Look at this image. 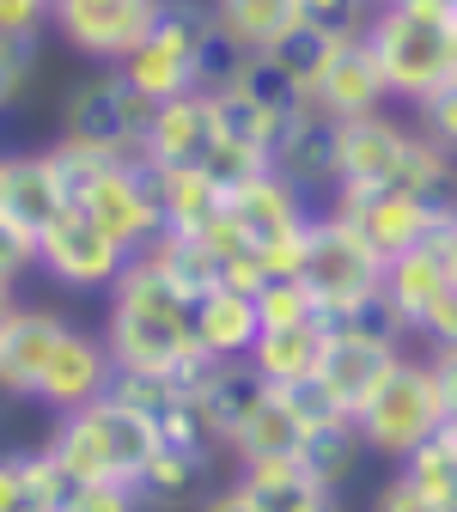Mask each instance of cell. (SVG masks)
Listing matches in <instances>:
<instances>
[{
	"label": "cell",
	"mask_w": 457,
	"mask_h": 512,
	"mask_svg": "<svg viewBox=\"0 0 457 512\" xmlns=\"http://www.w3.org/2000/svg\"><path fill=\"white\" fill-rule=\"evenodd\" d=\"M74 208H86L110 238H122L128 250H147L159 232H165V208H159V177L147 159H116L104 165L80 196Z\"/></svg>",
	"instance_id": "13"
},
{
	"label": "cell",
	"mask_w": 457,
	"mask_h": 512,
	"mask_svg": "<svg viewBox=\"0 0 457 512\" xmlns=\"http://www.w3.org/2000/svg\"><path fill=\"white\" fill-rule=\"evenodd\" d=\"M269 55L281 61V68H287L299 86H311V80H317V68H323V55H330V37H317L311 25H299V31H293V37H281Z\"/></svg>",
	"instance_id": "33"
},
{
	"label": "cell",
	"mask_w": 457,
	"mask_h": 512,
	"mask_svg": "<svg viewBox=\"0 0 457 512\" xmlns=\"http://www.w3.org/2000/svg\"><path fill=\"white\" fill-rule=\"evenodd\" d=\"M55 0H0V37H49Z\"/></svg>",
	"instance_id": "37"
},
{
	"label": "cell",
	"mask_w": 457,
	"mask_h": 512,
	"mask_svg": "<svg viewBox=\"0 0 457 512\" xmlns=\"http://www.w3.org/2000/svg\"><path fill=\"white\" fill-rule=\"evenodd\" d=\"M0 165H7V153H0Z\"/></svg>",
	"instance_id": "45"
},
{
	"label": "cell",
	"mask_w": 457,
	"mask_h": 512,
	"mask_svg": "<svg viewBox=\"0 0 457 512\" xmlns=\"http://www.w3.org/2000/svg\"><path fill=\"white\" fill-rule=\"evenodd\" d=\"M104 342L116 354V372H171L183 354H195V299L135 250L122 275L104 293Z\"/></svg>",
	"instance_id": "1"
},
{
	"label": "cell",
	"mask_w": 457,
	"mask_h": 512,
	"mask_svg": "<svg viewBox=\"0 0 457 512\" xmlns=\"http://www.w3.org/2000/svg\"><path fill=\"white\" fill-rule=\"evenodd\" d=\"M68 208H74V196H68V183H61L49 147H37V153H7V165H0V214L19 220V226L37 238L43 226H55Z\"/></svg>",
	"instance_id": "16"
},
{
	"label": "cell",
	"mask_w": 457,
	"mask_h": 512,
	"mask_svg": "<svg viewBox=\"0 0 457 512\" xmlns=\"http://www.w3.org/2000/svg\"><path fill=\"white\" fill-rule=\"evenodd\" d=\"M433 372H439V397H445V421L457 427V342L451 348H427Z\"/></svg>",
	"instance_id": "39"
},
{
	"label": "cell",
	"mask_w": 457,
	"mask_h": 512,
	"mask_svg": "<svg viewBox=\"0 0 457 512\" xmlns=\"http://www.w3.org/2000/svg\"><path fill=\"white\" fill-rule=\"evenodd\" d=\"M61 512H147V506H141V494L128 482H80V494Z\"/></svg>",
	"instance_id": "35"
},
{
	"label": "cell",
	"mask_w": 457,
	"mask_h": 512,
	"mask_svg": "<svg viewBox=\"0 0 457 512\" xmlns=\"http://www.w3.org/2000/svg\"><path fill=\"white\" fill-rule=\"evenodd\" d=\"M372 49L390 80V104H421L457 74V0H384Z\"/></svg>",
	"instance_id": "2"
},
{
	"label": "cell",
	"mask_w": 457,
	"mask_h": 512,
	"mask_svg": "<svg viewBox=\"0 0 457 512\" xmlns=\"http://www.w3.org/2000/svg\"><path fill=\"white\" fill-rule=\"evenodd\" d=\"M208 415H214V433H220V445L232 452V439H238V427L256 415V403L269 397V378L256 372L250 360H226L220 372H214V384H208Z\"/></svg>",
	"instance_id": "26"
},
{
	"label": "cell",
	"mask_w": 457,
	"mask_h": 512,
	"mask_svg": "<svg viewBox=\"0 0 457 512\" xmlns=\"http://www.w3.org/2000/svg\"><path fill=\"white\" fill-rule=\"evenodd\" d=\"M19 305H25V299H19V287H13V281H0V330L13 324V311H19Z\"/></svg>",
	"instance_id": "42"
},
{
	"label": "cell",
	"mask_w": 457,
	"mask_h": 512,
	"mask_svg": "<svg viewBox=\"0 0 457 512\" xmlns=\"http://www.w3.org/2000/svg\"><path fill=\"white\" fill-rule=\"evenodd\" d=\"M360 421V445L372 458H390V464H403L421 439H433L445 421V397H439V372L427 354H397V366L384 372V384L372 391V403L354 415Z\"/></svg>",
	"instance_id": "4"
},
{
	"label": "cell",
	"mask_w": 457,
	"mask_h": 512,
	"mask_svg": "<svg viewBox=\"0 0 457 512\" xmlns=\"http://www.w3.org/2000/svg\"><path fill=\"white\" fill-rule=\"evenodd\" d=\"M397 470H403L427 500H439L445 512H457V427H439L433 439H421Z\"/></svg>",
	"instance_id": "29"
},
{
	"label": "cell",
	"mask_w": 457,
	"mask_h": 512,
	"mask_svg": "<svg viewBox=\"0 0 457 512\" xmlns=\"http://www.w3.org/2000/svg\"><path fill=\"white\" fill-rule=\"evenodd\" d=\"M13 98H19V92H13L7 80H0V110H13Z\"/></svg>",
	"instance_id": "43"
},
{
	"label": "cell",
	"mask_w": 457,
	"mask_h": 512,
	"mask_svg": "<svg viewBox=\"0 0 457 512\" xmlns=\"http://www.w3.org/2000/svg\"><path fill=\"white\" fill-rule=\"evenodd\" d=\"M214 141H220V128H214L208 92H183V98H165L159 104L141 159L159 165V171H202L208 153H214Z\"/></svg>",
	"instance_id": "17"
},
{
	"label": "cell",
	"mask_w": 457,
	"mask_h": 512,
	"mask_svg": "<svg viewBox=\"0 0 457 512\" xmlns=\"http://www.w3.org/2000/svg\"><path fill=\"white\" fill-rule=\"evenodd\" d=\"M153 452H159L153 421L116 391H104L74 415H55V433H49V458L80 482H135Z\"/></svg>",
	"instance_id": "3"
},
{
	"label": "cell",
	"mask_w": 457,
	"mask_h": 512,
	"mask_svg": "<svg viewBox=\"0 0 457 512\" xmlns=\"http://www.w3.org/2000/svg\"><path fill=\"white\" fill-rule=\"evenodd\" d=\"M208 104H214V128L226 141H238V147H250V153H275V135H281V116L269 110V104H256L244 86H220V92H208Z\"/></svg>",
	"instance_id": "27"
},
{
	"label": "cell",
	"mask_w": 457,
	"mask_h": 512,
	"mask_svg": "<svg viewBox=\"0 0 457 512\" xmlns=\"http://www.w3.org/2000/svg\"><path fill=\"white\" fill-rule=\"evenodd\" d=\"M311 196L293 189L281 171H256L250 183L226 189V220L244 232V244L263 256L269 275H293V256L311 232Z\"/></svg>",
	"instance_id": "7"
},
{
	"label": "cell",
	"mask_w": 457,
	"mask_h": 512,
	"mask_svg": "<svg viewBox=\"0 0 457 512\" xmlns=\"http://www.w3.org/2000/svg\"><path fill=\"white\" fill-rule=\"evenodd\" d=\"M25 512H61V506H25Z\"/></svg>",
	"instance_id": "44"
},
{
	"label": "cell",
	"mask_w": 457,
	"mask_h": 512,
	"mask_svg": "<svg viewBox=\"0 0 457 512\" xmlns=\"http://www.w3.org/2000/svg\"><path fill=\"white\" fill-rule=\"evenodd\" d=\"M293 275L311 287L317 311L330 317V324L384 287V263L366 250V238H360L336 208H317V214H311V232H305V244H299V256H293Z\"/></svg>",
	"instance_id": "5"
},
{
	"label": "cell",
	"mask_w": 457,
	"mask_h": 512,
	"mask_svg": "<svg viewBox=\"0 0 457 512\" xmlns=\"http://www.w3.org/2000/svg\"><path fill=\"white\" fill-rule=\"evenodd\" d=\"M305 439H311V427L293 415V403L269 384V397L256 403V415L238 427V439H232L226 458H238V464H287V458L305 452Z\"/></svg>",
	"instance_id": "23"
},
{
	"label": "cell",
	"mask_w": 457,
	"mask_h": 512,
	"mask_svg": "<svg viewBox=\"0 0 457 512\" xmlns=\"http://www.w3.org/2000/svg\"><path fill=\"white\" fill-rule=\"evenodd\" d=\"M269 171H281L293 189H305V196H330L336 189V122L323 116L317 104L305 116H293L281 135H275V153H269Z\"/></svg>",
	"instance_id": "18"
},
{
	"label": "cell",
	"mask_w": 457,
	"mask_h": 512,
	"mask_svg": "<svg viewBox=\"0 0 457 512\" xmlns=\"http://www.w3.org/2000/svg\"><path fill=\"white\" fill-rule=\"evenodd\" d=\"M153 116H159V98L128 86L116 68H98L61 98V135H80V141L110 147L122 159H141L147 135H153Z\"/></svg>",
	"instance_id": "6"
},
{
	"label": "cell",
	"mask_w": 457,
	"mask_h": 512,
	"mask_svg": "<svg viewBox=\"0 0 457 512\" xmlns=\"http://www.w3.org/2000/svg\"><path fill=\"white\" fill-rule=\"evenodd\" d=\"M323 342H330V317H305V324H263V336H256V348H250V366L263 372L269 384H299V378H317Z\"/></svg>",
	"instance_id": "22"
},
{
	"label": "cell",
	"mask_w": 457,
	"mask_h": 512,
	"mask_svg": "<svg viewBox=\"0 0 457 512\" xmlns=\"http://www.w3.org/2000/svg\"><path fill=\"white\" fill-rule=\"evenodd\" d=\"M256 305H263V324H305V317H323L299 275H269L256 287Z\"/></svg>",
	"instance_id": "31"
},
{
	"label": "cell",
	"mask_w": 457,
	"mask_h": 512,
	"mask_svg": "<svg viewBox=\"0 0 457 512\" xmlns=\"http://www.w3.org/2000/svg\"><path fill=\"white\" fill-rule=\"evenodd\" d=\"M384 293L403 311L409 342H421V348H451L457 342V287L445 275V256H439L433 238L403 250V256H390L384 263Z\"/></svg>",
	"instance_id": "9"
},
{
	"label": "cell",
	"mask_w": 457,
	"mask_h": 512,
	"mask_svg": "<svg viewBox=\"0 0 457 512\" xmlns=\"http://www.w3.org/2000/svg\"><path fill=\"white\" fill-rule=\"evenodd\" d=\"M165 13V0H55L49 13V37H61L74 55L116 68Z\"/></svg>",
	"instance_id": "11"
},
{
	"label": "cell",
	"mask_w": 457,
	"mask_h": 512,
	"mask_svg": "<svg viewBox=\"0 0 457 512\" xmlns=\"http://www.w3.org/2000/svg\"><path fill=\"white\" fill-rule=\"evenodd\" d=\"M128 256L135 250L122 238H110L86 208H68L55 226L37 232V275H49L68 293H110V281L122 275Z\"/></svg>",
	"instance_id": "10"
},
{
	"label": "cell",
	"mask_w": 457,
	"mask_h": 512,
	"mask_svg": "<svg viewBox=\"0 0 457 512\" xmlns=\"http://www.w3.org/2000/svg\"><path fill=\"white\" fill-rule=\"evenodd\" d=\"M238 482L256 500V512H342V494L323 488L299 458H287V464H238Z\"/></svg>",
	"instance_id": "21"
},
{
	"label": "cell",
	"mask_w": 457,
	"mask_h": 512,
	"mask_svg": "<svg viewBox=\"0 0 457 512\" xmlns=\"http://www.w3.org/2000/svg\"><path fill=\"white\" fill-rule=\"evenodd\" d=\"M415 122L427 128V141H439V147L457 159V74H451L439 92H427V98L415 104Z\"/></svg>",
	"instance_id": "32"
},
{
	"label": "cell",
	"mask_w": 457,
	"mask_h": 512,
	"mask_svg": "<svg viewBox=\"0 0 457 512\" xmlns=\"http://www.w3.org/2000/svg\"><path fill=\"white\" fill-rule=\"evenodd\" d=\"M311 104L330 116V122H348V116H366V110H384L390 104V80L378 68L372 31L366 37H348V43H330V55H323V68L311 80Z\"/></svg>",
	"instance_id": "14"
},
{
	"label": "cell",
	"mask_w": 457,
	"mask_h": 512,
	"mask_svg": "<svg viewBox=\"0 0 457 512\" xmlns=\"http://www.w3.org/2000/svg\"><path fill=\"white\" fill-rule=\"evenodd\" d=\"M372 512H445V506H439V500H427V494L397 470V476L378 488V506H372Z\"/></svg>",
	"instance_id": "38"
},
{
	"label": "cell",
	"mask_w": 457,
	"mask_h": 512,
	"mask_svg": "<svg viewBox=\"0 0 457 512\" xmlns=\"http://www.w3.org/2000/svg\"><path fill=\"white\" fill-rule=\"evenodd\" d=\"M195 512H256V500H250V494H244V482L232 476L226 488H214V494H208L202 506H195Z\"/></svg>",
	"instance_id": "40"
},
{
	"label": "cell",
	"mask_w": 457,
	"mask_h": 512,
	"mask_svg": "<svg viewBox=\"0 0 457 512\" xmlns=\"http://www.w3.org/2000/svg\"><path fill=\"white\" fill-rule=\"evenodd\" d=\"M256 336H263V305L250 287H208L195 299V342L214 360H250Z\"/></svg>",
	"instance_id": "20"
},
{
	"label": "cell",
	"mask_w": 457,
	"mask_h": 512,
	"mask_svg": "<svg viewBox=\"0 0 457 512\" xmlns=\"http://www.w3.org/2000/svg\"><path fill=\"white\" fill-rule=\"evenodd\" d=\"M433 244H439V256H445V275H451V287H457V208H451V214L439 220Z\"/></svg>",
	"instance_id": "41"
},
{
	"label": "cell",
	"mask_w": 457,
	"mask_h": 512,
	"mask_svg": "<svg viewBox=\"0 0 457 512\" xmlns=\"http://www.w3.org/2000/svg\"><path fill=\"white\" fill-rule=\"evenodd\" d=\"M128 488L141 494L147 512H195L214 494V458L208 452H183V445H159Z\"/></svg>",
	"instance_id": "19"
},
{
	"label": "cell",
	"mask_w": 457,
	"mask_h": 512,
	"mask_svg": "<svg viewBox=\"0 0 457 512\" xmlns=\"http://www.w3.org/2000/svg\"><path fill=\"white\" fill-rule=\"evenodd\" d=\"M25 506H37L31 452H0V512H25Z\"/></svg>",
	"instance_id": "36"
},
{
	"label": "cell",
	"mask_w": 457,
	"mask_h": 512,
	"mask_svg": "<svg viewBox=\"0 0 457 512\" xmlns=\"http://www.w3.org/2000/svg\"><path fill=\"white\" fill-rule=\"evenodd\" d=\"M104 391H116V354H110L104 330H86L68 317V330L55 336V348L31 384V403L49 415H74V409L98 403Z\"/></svg>",
	"instance_id": "12"
},
{
	"label": "cell",
	"mask_w": 457,
	"mask_h": 512,
	"mask_svg": "<svg viewBox=\"0 0 457 512\" xmlns=\"http://www.w3.org/2000/svg\"><path fill=\"white\" fill-rule=\"evenodd\" d=\"M37 269V238L19 226V220H7V214H0V281H25Z\"/></svg>",
	"instance_id": "34"
},
{
	"label": "cell",
	"mask_w": 457,
	"mask_h": 512,
	"mask_svg": "<svg viewBox=\"0 0 457 512\" xmlns=\"http://www.w3.org/2000/svg\"><path fill=\"white\" fill-rule=\"evenodd\" d=\"M208 7H214L220 31L238 37L250 55L275 49L281 37H293V31L305 25V7H299V0H208Z\"/></svg>",
	"instance_id": "24"
},
{
	"label": "cell",
	"mask_w": 457,
	"mask_h": 512,
	"mask_svg": "<svg viewBox=\"0 0 457 512\" xmlns=\"http://www.w3.org/2000/svg\"><path fill=\"white\" fill-rule=\"evenodd\" d=\"M360 421L354 415H336V421H323V427H311V439H305V452H299V464L323 482V488H348V476H354V464H360Z\"/></svg>",
	"instance_id": "28"
},
{
	"label": "cell",
	"mask_w": 457,
	"mask_h": 512,
	"mask_svg": "<svg viewBox=\"0 0 457 512\" xmlns=\"http://www.w3.org/2000/svg\"><path fill=\"white\" fill-rule=\"evenodd\" d=\"M159 208H165V232H208L226 208V189L208 171H159Z\"/></svg>",
	"instance_id": "25"
},
{
	"label": "cell",
	"mask_w": 457,
	"mask_h": 512,
	"mask_svg": "<svg viewBox=\"0 0 457 512\" xmlns=\"http://www.w3.org/2000/svg\"><path fill=\"white\" fill-rule=\"evenodd\" d=\"M299 7H305V25L317 37L348 43V37H366L372 31V19H378L384 0H299Z\"/></svg>",
	"instance_id": "30"
},
{
	"label": "cell",
	"mask_w": 457,
	"mask_h": 512,
	"mask_svg": "<svg viewBox=\"0 0 457 512\" xmlns=\"http://www.w3.org/2000/svg\"><path fill=\"white\" fill-rule=\"evenodd\" d=\"M403 348H390L378 336H360L348 324H330V342H323V360H317V384L330 391V403L342 415H360L372 403V391L384 384V372L397 366Z\"/></svg>",
	"instance_id": "15"
},
{
	"label": "cell",
	"mask_w": 457,
	"mask_h": 512,
	"mask_svg": "<svg viewBox=\"0 0 457 512\" xmlns=\"http://www.w3.org/2000/svg\"><path fill=\"white\" fill-rule=\"evenodd\" d=\"M323 208H336L366 238V250L378 263L427 244L439 232V220H445V208H433L427 196H415V189H378V183H336L330 196H323Z\"/></svg>",
	"instance_id": "8"
}]
</instances>
